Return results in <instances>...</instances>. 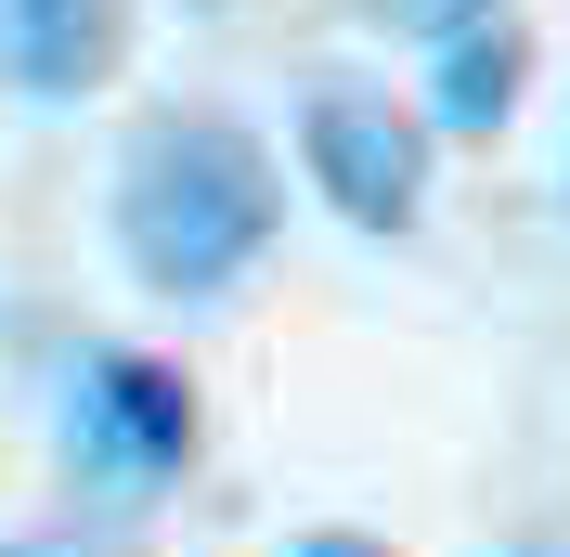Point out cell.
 <instances>
[{
	"mask_svg": "<svg viewBox=\"0 0 570 557\" xmlns=\"http://www.w3.org/2000/svg\"><path fill=\"white\" fill-rule=\"evenodd\" d=\"M285 221V169L247 117L220 105H156L117 143V260L156 299H220Z\"/></svg>",
	"mask_w": 570,
	"mask_h": 557,
	"instance_id": "cell-1",
	"label": "cell"
},
{
	"mask_svg": "<svg viewBox=\"0 0 570 557\" xmlns=\"http://www.w3.org/2000/svg\"><path fill=\"white\" fill-rule=\"evenodd\" d=\"M66 467L91 492H156L195 467V377L156 350H91L66 377Z\"/></svg>",
	"mask_w": 570,
	"mask_h": 557,
	"instance_id": "cell-3",
	"label": "cell"
},
{
	"mask_svg": "<svg viewBox=\"0 0 570 557\" xmlns=\"http://www.w3.org/2000/svg\"><path fill=\"white\" fill-rule=\"evenodd\" d=\"M0 557H117V545H105V531H13Z\"/></svg>",
	"mask_w": 570,
	"mask_h": 557,
	"instance_id": "cell-7",
	"label": "cell"
},
{
	"mask_svg": "<svg viewBox=\"0 0 570 557\" xmlns=\"http://www.w3.org/2000/svg\"><path fill=\"white\" fill-rule=\"evenodd\" d=\"M363 27H402V39H428V52H441V39L454 27H480V13H505V0H351Z\"/></svg>",
	"mask_w": 570,
	"mask_h": 557,
	"instance_id": "cell-6",
	"label": "cell"
},
{
	"mask_svg": "<svg viewBox=\"0 0 570 557\" xmlns=\"http://www.w3.org/2000/svg\"><path fill=\"white\" fill-rule=\"evenodd\" d=\"M519 91H532V27L519 13H480L428 52V130H454V143H493L519 117Z\"/></svg>",
	"mask_w": 570,
	"mask_h": 557,
	"instance_id": "cell-5",
	"label": "cell"
},
{
	"mask_svg": "<svg viewBox=\"0 0 570 557\" xmlns=\"http://www.w3.org/2000/svg\"><path fill=\"white\" fill-rule=\"evenodd\" d=\"M285 557H390V545H376V531H298Z\"/></svg>",
	"mask_w": 570,
	"mask_h": 557,
	"instance_id": "cell-8",
	"label": "cell"
},
{
	"mask_svg": "<svg viewBox=\"0 0 570 557\" xmlns=\"http://www.w3.org/2000/svg\"><path fill=\"white\" fill-rule=\"evenodd\" d=\"M0 39H13V78L78 105L130 66V0H0Z\"/></svg>",
	"mask_w": 570,
	"mask_h": 557,
	"instance_id": "cell-4",
	"label": "cell"
},
{
	"mask_svg": "<svg viewBox=\"0 0 570 557\" xmlns=\"http://www.w3.org/2000/svg\"><path fill=\"white\" fill-rule=\"evenodd\" d=\"M298 169L351 234H415L428 221V117L390 105L376 78H312L298 105Z\"/></svg>",
	"mask_w": 570,
	"mask_h": 557,
	"instance_id": "cell-2",
	"label": "cell"
}]
</instances>
